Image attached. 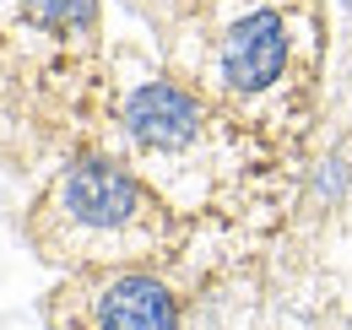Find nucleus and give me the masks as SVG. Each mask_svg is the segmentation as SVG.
Listing matches in <instances>:
<instances>
[{
    "label": "nucleus",
    "instance_id": "nucleus-4",
    "mask_svg": "<svg viewBox=\"0 0 352 330\" xmlns=\"http://www.w3.org/2000/svg\"><path fill=\"white\" fill-rule=\"evenodd\" d=\"M98 330H179V309L152 276H114L98 298Z\"/></svg>",
    "mask_w": 352,
    "mask_h": 330
},
{
    "label": "nucleus",
    "instance_id": "nucleus-2",
    "mask_svg": "<svg viewBox=\"0 0 352 330\" xmlns=\"http://www.w3.org/2000/svg\"><path fill=\"white\" fill-rule=\"evenodd\" d=\"M282 65H287V28L271 11L244 16L222 43V82L239 92H261L265 82H276Z\"/></svg>",
    "mask_w": 352,
    "mask_h": 330
},
{
    "label": "nucleus",
    "instance_id": "nucleus-3",
    "mask_svg": "<svg viewBox=\"0 0 352 330\" xmlns=\"http://www.w3.org/2000/svg\"><path fill=\"white\" fill-rule=\"evenodd\" d=\"M125 124H131V135L141 141V146L174 152V146H184V141L195 135L201 109H195L190 92H179V87H168V82H152V87H141L131 103H125Z\"/></svg>",
    "mask_w": 352,
    "mask_h": 330
},
{
    "label": "nucleus",
    "instance_id": "nucleus-5",
    "mask_svg": "<svg viewBox=\"0 0 352 330\" xmlns=\"http://www.w3.org/2000/svg\"><path fill=\"white\" fill-rule=\"evenodd\" d=\"M28 16L44 28H82L92 16V0H28Z\"/></svg>",
    "mask_w": 352,
    "mask_h": 330
},
{
    "label": "nucleus",
    "instance_id": "nucleus-1",
    "mask_svg": "<svg viewBox=\"0 0 352 330\" xmlns=\"http://www.w3.org/2000/svg\"><path fill=\"white\" fill-rule=\"evenodd\" d=\"M60 206L71 211V222L98 228V233H120L131 228L135 211H141V190L125 168L103 163V157H82V163L65 168L60 179Z\"/></svg>",
    "mask_w": 352,
    "mask_h": 330
}]
</instances>
